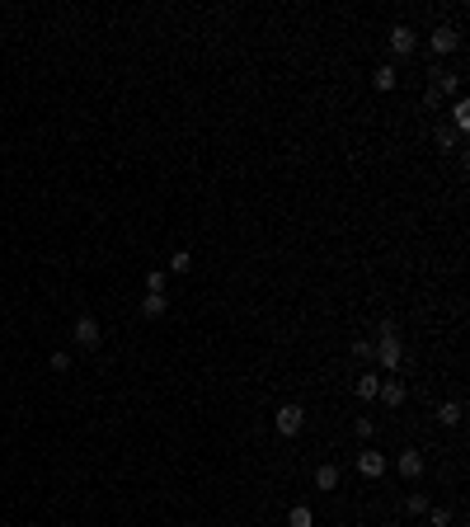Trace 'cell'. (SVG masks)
I'll use <instances>...</instances> for the list:
<instances>
[{"label":"cell","mask_w":470,"mask_h":527,"mask_svg":"<svg viewBox=\"0 0 470 527\" xmlns=\"http://www.w3.org/2000/svg\"><path fill=\"white\" fill-rule=\"evenodd\" d=\"M376 335H381V339L371 344L376 363H381L386 372H400V363H405V344H400V330H395V320H381V325H376Z\"/></svg>","instance_id":"1"},{"label":"cell","mask_w":470,"mask_h":527,"mask_svg":"<svg viewBox=\"0 0 470 527\" xmlns=\"http://www.w3.org/2000/svg\"><path fill=\"white\" fill-rule=\"evenodd\" d=\"M301 424H306V410H301V405H283V410L273 415V428H278L283 438H296V433H301Z\"/></svg>","instance_id":"2"},{"label":"cell","mask_w":470,"mask_h":527,"mask_svg":"<svg viewBox=\"0 0 470 527\" xmlns=\"http://www.w3.org/2000/svg\"><path fill=\"white\" fill-rule=\"evenodd\" d=\"M428 48H433V52H438V61H442V57H451L456 48H461V33H456V28H447V24H438L433 33H428Z\"/></svg>","instance_id":"3"},{"label":"cell","mask_w":470,"mask_h":527,"mask_svg":"<svg viewBox=\"0 0 470 527\" xmlns=\"http://www.w3.org/2000/svg\"><path fill=\"white\" fill-rule=\"evenodd\" d=\"M71 339H76L80 348H99V339H104V330H99V320H94L90 311H85V316L76 320V330H71Z\"/></svg>","instance_id":"4"},{"label":"cell","mask_w":470,"mask_h":527,"mask_svg":"<svg viewBox=\"0 0 470 527\" xmlns=\"http://www.w3.org/2000/svg\"><path fill=\"white\" fill-rule=\"evenodd\" d=\"M414 48H418V33H414L409 24H395V28H391V52H395V57H409Z\"/></svg>","instance_id":"5"},{"label":"cell","mask_w":470,"mask_h":527,"mask_svg":"<svg viewBox=\"0 0 470 527\" xmlns=\"http://www.w3.org/2000/svg\"><path fill=\"white\" fill-rule=\"evenodd\" d=\"M428 80H433V90H428V95H438V90H447V95H456V90H461V76H451V71H442V61H433V71H428Z\"/></svg>","instance_id":"6"},{"label":"cell","mask_w":470,"mask_h":527,"mask_svg":"<svg viewBox=\"0 0 470 527\" xmlns=\"http://www.w3.org/2000/svg\"><path fill=\"white\" fill-rule=\"evenodd\" d=\"M358 471L367 475V480H376V475H386V457H381V452H358Z\"/></svg>","instance_id":"7"},{"label":"cell","mask_w":470,"mask_h":527,"mask_svg":"<svg viewBox=\"0 0 470 527\" xmlns=\"http://www.w3.org/2000/svg\"><path fill=\"white\" fill-rule=\"evenodd\" d=\"M395 471L405 475V480H418V475H423V457H418V452H400V457H395Z\"/></svg>","instance_id":"8"},{"label":"cell","mask_w":470,"mask_h":527,"mask_svg":"<svg viewBox=\"0 0 470 527\" xmlns=\"http://www.w3.org/2000/svg\"><path fill=\"white\" fill-rule=\"evenodd\" d=\"M165 311H170V297H165V292H146V301H141V316H165Z\"/></svg>","instance_id":"9"},{"label":"cell","mask_w":470,"mask_h":527,"mask_svg":"<svg viewBox=\"0 0 470 527\" xmlns=\"http://www.w3.org/2000/svg\"><path fill=\"white\" fill-rule=\"evenodd\" d=\"M376 395L395 410V405H405V381H395V377H391V381H381V391H376Z\"/></svg>","instance_id":"10"},{"label":"cell","mask_w":470,"mask_h":527,"mask_svg":"<svg viewBox=\"0 0 470 527\" xmlns=\"http://www.w3.org/2000/svg\"><path fill=\"white\" fill-rule=\"evenodd\" d=\"M461 415H466V410H461V400H447V405H438V419H442L447 428H456V424H461Z\"/></svg>","instance_id":"11"},{"label":"cell","mask_w":470,"mask_h":527,"mask_svg":"<svg viewBox=\"0 0 470 527\" xmlns=\"http://www.w3.org/2000/svg\"><path fill=\"white\" fill-rule=\"evenodd\" d=\"M315 485H320V490H339V466H334V461L320 466V471H315Z\"/></svg>","instance_id":"12"},{"label":"cell","mask_w":470,"mask_h":527,"mask_svg":"<svg viewBox=\"0 0 470 527\" xmlns=\"http://www.w3.org/2000/svg\"><path fill=\"white\" fill-rule=\"evenodd\" d=\"M287 523H292V527H315V513H311V508H306V504H292Z\"/></svg>","instance_id":"13"},{"label":"cell","mask_w":470,"mask_h":527,"mask_svg":"<svg viewBox=\"0 0 470 527\" xmlns=\"http://www.w3.org/2000/svg\"><path fill=\"white\" fill-rule=\"evenodd\" d=\"M451 123H456V132H470V104H466V99L451 104Z\"/></svg>","instance_id":"14"},{"label":"cell","mask_w":470,"mask_h":527,"mask_svg":"<svg viewBox=\"0 0 470 527\" xmlns=\"http://www.w3.org/2000/svg\"><path fill=\"white\" fill-rule=\"evenodd\" d=\"M371 85H376V90H395V66H376V71H371Z\"/></svg>","instance_id":"15"},{"label":"cell","mask_w":470,"mask_h":527,"mask_svg":"<svg viewBox=\"0 0 470 527\" xmlns=\"http://www.w3.org/2000/svg\"><path fill=\"white\" fill-rule=\"evenodd\" d=\"M376 391H381V377H358V395L362 400H371Z\"/></svg>","instance_id":"16"},{"label":"cell","mask_w":470,"mask_h":527,"mask_svg":"<svg viewBox=\"0 0 470 527\" xmlns=\"http://www.w3.org/2000/svg\"><path fill=\"white\" fill-rule=\"evenodd\" d=\"M188 268H193V255H188V250H179V255L170 259V273H188Z\"/></svg>","instance_id":"17"},{"label":"cell","mask_w":470,"mask_h":527,"mask_svg":"<svg viewBox=\"0 0 470 527\" xmlns=\"http://www.w3.org/2000/svg\"><path fill=\"white\" fill-rule=\"evenodd\" d=\"M405 508H409V513H428V495H409Z\"/></svg>","instance_id":"18"},{"label":"cell","mask_w":470,"mask_h":527,"mask_svg":"<svg viewBox=\"0 0 470 527\" xmlns=\"http://www.w3.org/2000/svg\"><path fill=\"white\" fill-rule=\"evenodd\" d=\"M428 523H433V527H447V523H451V513H447V508H428Z\"/></svg>","instance_id":"19"},{"label":"cell","mask_w":470,"mask_h":527,"mask_svg":"<svg viewBox=\"0 0 470 527\" xmlns=\"http://www.w3.org/2000/svg\"><path fill=\"white\" fill-rule=\"evenodd\" d=\"M438 146H442V151H451V146H456V132H447V128H438Z\"/></svg>","instance_id":"20"},{"label":"cell","mask_w":470,"mask_h":527,"mask_svg":"<svg viewBox=\"0 0 470 527\" xmlns=\"http://www.w3.org/2000/svg\"><path fill=\"white\" fill-rule=\"evenodd\" d=\"M71 368V353H66V348H61V353H52V372H66Z\"/></svg>","instance_id":"21"},{"label":"cell","mask_w":470,"mask_h":527,"mask_svg":"<svg viewBox=\"0 0 470 527\" xmlns=\"http://www.w3.org/2000/svg\"><path fill=\"white\" fill-rule=\"evenodd\" d=\"M353 353H358V358H371V339H353Z\"/></svg>","instance_id":"22"},{"label":"cell","mask_w":470,"mask_h":527,"mask_svg":"<svg viewBox=\"0 0 470 527\" xmlns=\"http://www.w3.org/2000/svg\"><path fill=\"white\" fill-rule=\"evenodd\" d=\"M371 433H376V424H371V419L362 415V419H358V438H371Z\"/></svg>","instance_id":"23"}]
</instances>
